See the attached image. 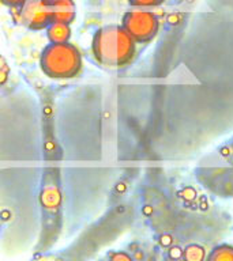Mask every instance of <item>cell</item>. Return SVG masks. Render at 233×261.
<instances>
[{
    "mask_svg": "<svg viewBox=\"0 0 233 261\" xmlns=\"http://www.w3.org/2000/svg\"><path fill=\"white\" fill-rule=\"evenodd\" d=\"M123 28L136 42L151 40L158 30V19L153 12L135 10L127 12L123 18Z\"/></svg>",
    "mask_w": 233,
    "mask_h": 261,
    "instance_id": "cell-3",
    "label": "cell"
},
{
    "mask_svg": "<svg viewBox=\"0 0 233 261\" xmlns=\"http://www.w3.org/2000/svg\"><path fill=\"white\" fill-rule=\"evenodd\" d=\"M52 10V22H60V23L69 24L75 18L77 7L73 0H55L51 3Z\"/></svg>",
    "mask_w": 233,
    "mask_h": 261,
    "instance_id": "cell-5",
    "label": "cell"
},
{
    "mask_svg": "<svg viewBox=\"0 0 233 261\" xmlns=\"http://www.w3.org/2000/svg\"><path fill=\"white\" fill-rule=\"evenodd\" d=\"M162 2L164 0H130V3L135 7H154Z\"/></svg>",
    "mask_w": 233,
    "mask_h": 261,
    "instance_id": "cell-8",
    "label": "cell"
},
{
    "mask_svg": "<svg viewBox=\"0 0 233 261\" xmlns=\"http://www.w3.org/2000/svg\"><path fill=\"white\" fill-rule=\"evenodd\" d=\"M44 2H46V3L51 4V3H53V2H55V0H44Z\"/></svg>",
    "mask_w": 233,
    "mask_h": 261,
    "instance_id": "cell-12",
    "label": "cell"
},
{
    "mask_svg": "<svg viewBox=\"0 0 233 261\" xmlns=\"http://www.w3.org/2000/svg\"><path fill=\"white\" fill-rule=\"evenodd\" d=\"M46 34H48L51 44H63V42H68L69 36H71V29H69V24L52 22L48 26Z\"/></svg>",
    "mask_w": 233,
    "mask_h": 261,
    "instance_id": "cell-6",
    "label": "cell"
},
{
    "mask_svg": "<svg viewBox=\"0 0 233 261\" xmlns=\"http://www.w3.org/2000/svg\"><path fill=\"white\" fill-rule=\"evenodd\" d=\"M81 65V53L68 42L48 45L41 56V67L52 77L74 76L79 72Z\"/></svg>",
    "mask_w": 233,
    "mask_h": 261,
    "instance_id": "cell-2",
    "label": "cell"
},
{
    "mask_svg": "<svg viewBox=\"0 0 233 261\" xmlns=\"http://www.w3.org/2000/svg\"><path fill=\"white\" fill-rule=\"evenodd\" d=\"M20 22L33 30H41L52 23L51 4L44 0H28L20 10Z\"/></svg>",
    "mask_w": 233,
    "mask_h": 261,
    "instance_id": "cell-4",
    "label": "cell"
},
{
    "mask_svg": "<svg viewBox=\"0 0 233 261\" xmlns=\"http://www.w3.org/2000/svg\"><path fill=\"white\" fill-rule=\"evenodd\" d=\"M208 261H233V248L228 245H222L210 254Z\"/></svg>",
    "mask_w": 233,
    "mask_h": 261,
    "instance_id": "cell-7",
    "label": "cell"
},
{
    "mask_svg": "<svg viewBox=\"0 0 233 261\" xmlns=\"http://www.w3.org/2000/svg\"><path fill=\"white\" fill-rule=\"evenodd\" d=\"M110 261H131V258L127 256L126 253H116L112 256Z\"/></svg>",
    "mask_w": 233,
    "mask_h": 261,
    "instance_id": "cell-11",
    "label": "cell"
},
{
    "mask_svg": "<svg viewBox=\"0 0 233 261\" xmlns=\"http://www.w3.org/2000/svg\"><path fill=\"white\" fill-rule=\"evenodd\" d=\"M135 41L123 26H105L93 38V53L101 64L120 67L131 60Z\"/></svg>",
    "mask_w": 233,
    "mask_h": 261,
    "instance_id": "cell-1",
    "label": "cell"
},
{
    "mask_svg": "<svg viewBox=\"0 0 233 261\" xmlns=\"http://www.w3.org/2000/svg\"><path fill=\"white\" fill-rule=\"evenodd\" d=\"M8 77V65L3 56H0V86L4 85Z\"/></svg>",
    "mask_w": 233,
    "mask_h": 261,
    "instance_id": "cell-9",
    "label": "cell"
},
{
    "mask_svg": "<svg viewBox=\"0 0 233 261\" xmlns=\"http://www.w3.org/2000/svg\"><path fill=\"white\" fill-rule=\"evenodd\" d=\"M0 2L7 6H11V7H22L28 0H0Z\"/></svg>",
    "mask_w": 233,
    "mask_h": 261,
    "instance_id": "cell-10",
    "label": "cell"
}]
</instances>
